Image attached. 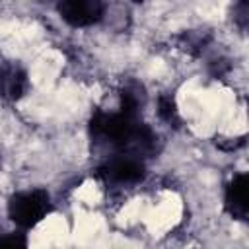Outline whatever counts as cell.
<instances>
[{
  "mask_svg": "<svg viewBox=\"0 0 249 249\" xmlns=\"http://www.w3.org/2000/svg\"><path fill=\"white\" fill-rule=\"evenodd\" d=\"M105 0H56L58 18L74 29L99 23L105 16Z\"/></svg>",
  "mask_w": 249,
  "mask_h": 249,
  "instance_id": "cell-3",
  "label": "cell"
},
{
  "mask_svg": "<svg viewBox=\"0 0 249 249\" xmlns=\"http://www.w3.org/2000/svg\"><path fill=\"white\" fill-rule=\"evenodd\" d=\"M29 91V74L18 60H6L0 64V99L16 103Z\"/></svg>",
  "mask_w": 249,
  "mask_h": 249,
  "instance_id": "cell-5",
  "label": "cell"
},
{
  "mask_svg": "<svg viewBox=\"0 0 249 249\" xmlns=\"http://www.w3.org/2000/svg\"><path fill=\"white\" fill-rule=\"evenodd\" d=\"M158 117L169 126H179L181 124L179 107H177V101L171 93H161L158 97Z\"/></svg>",
  "mask_w": 249,
  "mask_h": 249,
  "instance_id": "cell-6",
  "label": "cell"
},
{
  "mask_svg": "<svg viewBox=\"0 0 249 249\" xmlns=\"http://www.w3.org/2000/svg\"><path fill=\"white\" fill-rule=\"evenodd\" d=\"M29 239L25 235L23 230H16V231H8L0 235V247H10V249H21L27 247Z\"/></svg>",
  "mask_w": 249,
  "mask_h": 249,
  "instance_id": "cell-7",
  "label": "cell"
},
{
  "mask_svg": "<svg viewBox=\"0 0 249 249\" xmlns=\"http://www.w3.org/2000/svg\"><path fill=\"white\" fill-rule=\"evenodd\" d=\"M51 212H53V198L51 193L43 187L16 191L14 195H10L6 204V214L10 222L23 231L39 226Z\"/></svg>",
  "mask_w": 249,
  "mask_h": 249,
  "instance_id": "cell-1",
  "label": "cell"
},
{
  "mask_svg": "<svg viewBox=\"0 0 249 249\" xmlns=\"http://www.w3.org/2000/svg\"><path fill=\"white\" fill-rule=\"evenodd\" d=\"M249 10H247V0H235L233 2V23L241 29V31H245V27H247V19H249Z\"/></svg>",
  "mask_w": 249,
  "mask_h": 249,
  "instance_id": "cell-8",
  "label": "cell"
},
{
  "mask_svg": "<svg viewBox=\"0 0 249 249\" xmlns=\"http://www.w3.org/2000/svg\"><path fill=\"white\" fill-rule=\"evenodd\" d=\"M0 165H2V160H0Z\"/></svg>",
  "mask_w": 249,
  "mask_h": 249,
  "instance_id": "cell-9",
  "label": "cell"
},
{
  "mask_svg": "<svg viewBox=\"0 0 249 249\" xmlns=\"http://www.w3.org/2000/svg\"><path fill=\"white\" fill-rule=\"evenodd\" d=\"M224 210L231 220L247 222L249 218V175L235 173L224 189Z\"/></svg>",
  "mask_w": 249,
  "mask_h": 249,
  "instance_id": "cell-4",
  "label": "cell"
},
{
  "mask_svg": "<svg viewBox=\"0 0 249 249\" xmlns=\"http://www.w3.org/2000/svg\"><path fill=\"white\" fill-rule=\"evenodd\" d=\"M146 175H148L146 160L126 152H115L97 167V177L105 185H113V187L138 185L146 179Z\"/></svg>",
  "mask_w": 249,
  "mask_h": 249,
  "instance_id": "cell-2",
  "label": "cell"
}]
</instances>
